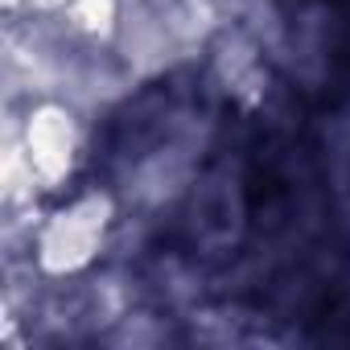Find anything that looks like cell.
I'll return each instance as SVG.
<instances>
[{
	"label": "cell",
	"instance_id": "obj_2",
	"mask_svg": "<svg viewBox=\"0 0 350 350\" xmlns=\"http://www.w3.org/2000/svg\"><path fill=\"white\" fill-rule=\"evenodd\" d=\"M17 148L29 161L38 186L42 190H58L75 173L79 152H83V132H79L75 111H66L62 103H38L25 116V124H21Z\"/></svg>",
	"mask_w": 350,
	"mask_h": 350
},
{
	"label": "cell",
	"instance_id": "obj_4",
	"mask_svg": "<svg viewBox=\"0 0 350 350\" xmlns=\"http://www.w3.org/2000/svg\"><path fill=\"white\" fill-rule=\"evenodd\" d=\"M66 17L83 38L103 42L120 21V0H66Z\"/></svg>",
	"mask_w": 350,
	"mask_h": 350
},
{
	"label": "cell",
	"instance_id": "obj_1",
	"mask_svg": "<svg viewBox=\"0 0 350 350\" xmlns=\"http://www.w3.org/2000/svg\"><path fill=\"white\" fill-rule=\"evenodd\" d=\"M111 227H116V198L107 190H87L66 206H58L54 215H46L33 239V260L46 276L58 280L79 276L103 256Z\"/></svg>",
	"mask_w": 350,
	"mask_h": 350
},
{
	"label": "cell",
	"instance_id": "obj_5",
	"mask_svg": "<svg viewBox=\"0 0 350 350\" xmlns=\"http://www.w3.org/2000/svg\"><path fill=\"white\" fill-rule=\"evenodd\" d=\"M9 5H17V0H9Z\"/></svg>",
	"mask_w": 350,
	"mask_h": 350
},
{
	"label": "cell",
	"instance_id": "obj_3",
	"mask_svg": "<svg viewBox=\"0 0 350 350\" xmlns=\"http://www.w3.org/2000/svg\"><path fill=\"white\" fill-rule=\"evenodd\" d=\"M215 75L227 87V95H235L239 103H260L268 91V70L260 58V46L243 33H227L215 50Z\"/></svg>",
	"mask_w": 350,
	"mask_h": 350
}]
</instances>
